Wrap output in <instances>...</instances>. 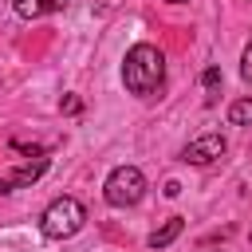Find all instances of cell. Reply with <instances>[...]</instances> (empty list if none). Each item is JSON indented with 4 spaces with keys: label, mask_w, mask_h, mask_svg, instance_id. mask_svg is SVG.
<instances>
[{
    "label": "cell",
    "mask_w": 252,
    "mask_h": 252,
    "mask_svg": "<svg viewBox=\"0 0 252 252\" xmlns=\"http://www.w3.org/2000/svg\"><path fill=\"white\" fill-rule=\"evenodd\" d=\"M122 83L130 94L150 98L161 83H165V55L154 43H134L122 59Z\"/></svg>",
    "instance_id": "6da1fadb"
},
{
    "label": "cell",
    "mask_w": 252,
    "mask_h": 252,
    "mask_svg": "<svg viewBox=\"0 0 252 252\" xmlns=\"http://www.w3.org/2000/svg\"><path fill=\"white\" fill-rule=\"evenodd\" d=\"M83 224H87V209H83L79 197H55V201L43 209V217H39V232H43L47 240H67V236H75Z\"/></svg>",
    "instance_id": "7a4b0ae2"
},
{
    "label": "cell",
    "mask_w": 252,
    "mask_h": 252,
    "mask_svg": "<svg viewBox=\"0 0 252 252\" xmlns=\"http://www.w3.org/2000/svg\"><path fill=\"white\" fill-rule=\"evenodd\" d=\"M102 197H106V205H114V209L138 205V201L146 197V173H142L138 165H118V169H110V177L102 181Z\"/></svg>",
    "instance_id": "3957f363"
},
{
    "label": "cell",
    "mask_w": 252,
    "mask_h": 252,
    "mask_svg": "<svg viewBox=\"0 0 252 252\" xmlns=\"http://www.w3.org/2000/svg\"><path fill=\"white\" fill-rule=\"evenodd\" d=\"M43 169H47V154L43 150H35L28 161H20L16 169H8V173H0V193H12V189H24V185H32L35 177H43Z\"/></svg>",
    "instance_id": "277c9868"
},
{
    "label": "cell",
    "mask_w": 252,
    "mask_h": 252,
    "mask_svg": "<svg viewBox=\"0 0 252 252\" xmlns=\"http://www.w3.org/2000/svg\"><path fill=\"white\" fill-rule=\"evenodd\" d=\"M224 150H228V142L220 134H201V138H193L185 146L181 161H189V165H213L217 158H224Z\"/></svg>",
    "instance_id": "5b68a950"
},
{
    "label": "cell",
    "mask_w": 252,
    "mask_h": 252,
    "mask_svg": "<svg viewBox=\"0 0 252 252\" xmlns=\"http://www.w3.org/2000/svg\"><path fill=\"white\" fill-rule=\"evenodd\" d=\"M16 16L20 20H39V16H51V12H63L67 0H12Z\"/></svg>",
    "instance_id": "8992f818"
},
{
    "label": "cell",
    "mask_w": 252,
    "mask_h": 252,
    "mask_svg": "<svg viewBox=\"0 0 252 252\" xmlns=\"http://www.w3.org/2000/svg\"><path fill=\"white\" fill-rule=\"evenodd\" d=\"M181 228H185V220H181V217H169L161 228H154V232H150V240H146V244H150V248H165V244H173V240L181 236Z\"/></svg>",
    "instance_id": "52a82bcc"
},
{
    "label": "cell",
    "mask_w": 252,
    "mask_h": 252,
    "mask_svg": "<svg viewBox=\"0 0 252 252\" xmlns=\"http://www.w3.org/2000/svg\"><path fill=\"white\" fill-rule=\"evenodd\" d=\"M228 126H252V98H236L228 106Z\"/></svg>",
    "instance_id": "ba28073f"
},
{
    "label": "cell",
    "mask_w": 252,
    "mask_h": 252,
    "mask_svg": "<svg viewBox=\"0 0 252 252\" xmlns=\"http://www.w3.org/2000/svg\"><path fill=\"white\" fill-rule=\"evenodd\" d=\"M220 83H224V79H220V71H217V67H205V75H201V87L209 91V98H217Z\"/></svg>",
    "instance_id": "9c48e42d"
},
{
    "label": "cell",
    "mask_w": 252,
    "mask_h": 252,
    "mask_svg": "<svg viewBox=\"0 0 252 252\" xmlns=\"http://www.w3.org/2000/svg\"><path fill=\"white\" fill-rule=\"evenodd\" d=\"M240 79L252 83V39H248V47H244V55H240Z\"/></svg>",
    "instance_id": "30bf717a"
},
{
    "label": "cell",
    "mask_w": 252,
    "mask_h": 252,
    "mask_svg": "<svg viewBox=\"0 0 252 252\" xmlns=\"http://www.w3.org/2000/svg\"><path fill=\"white\" fill-rule=\"evenodd\" d=\"M59 106H63V114H79V110H83V98H79V94H67Z\"/></svg>",
    "instance_id": "8fae6325"
},
{
    "label": "cell",
    "mask_w": 252,
    "mask_h": 252,
    "mask_svg": "<svg viewBox=\"0 0 252 252\" xmlns=\"http://www.w3.org/2000/svg\"><path fill=\"white\" fill-rule=\"evenodd\" d=\"M169 4H185V0H169Z\"/></svg>",
    "instance_id": "7c38bea8"
},
{
    "label": "cell",
    "mask_w": 252,
    "mask_h": 252,
    "mask_svg": "<svg viewBox=\"0 0 252 252\" xmlns=\"http://www.w3.org/2000/svg\"><path fill=\"white\" fill-rule=\"evenodd\" d=\"M248 240H252V232H248Z\"/></svg>",
    "instance_id": "4fadbf2b"
}]
</instances>
